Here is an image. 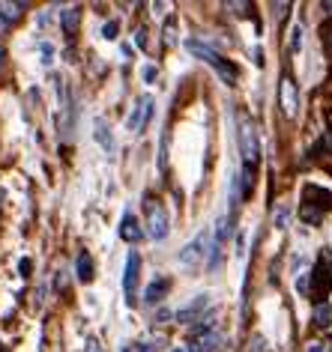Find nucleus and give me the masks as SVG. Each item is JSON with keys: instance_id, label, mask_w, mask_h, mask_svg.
<instances>
[{"instance_id": "20", "label": "nucleus", "mask_w": 332, "mask_h": 352, "mask_svg": "<svg viewBox=\"0 0 332 352\" xmlns=\"http://www.w3.org/2000/svg\"><path fill=\"white\" fill-rule=\"evenodd\" d=\"M39 57H42V60H39L42 66H51V63H54V45H51L48 39L39 42Z\"/></svg>"}, {"instance_id": "22", "label": "nucleus", "mask_w": 332, "mask_h": 352, "mask_svg": "<svg viewBox=\"0 0 332 352\" xmlns=\"http://www.w3.org/2000/svg\"><path fill=\"white\" fill-rule=\"evenodd\" d=\"M323 218V212H318V209H311V206H302V221H309V224H318Z\"/></svg>"}, {"instance_id": "33", "label": "nucleus", "mask_w": 332, "mask_h": 352, "mask_svg": "<svg viewBox=\"0 0 332 352\" xmlns=\"http://www.w3.org/2000/svg\"><path fill=\"white\" fill-rule=\"evenodd\" d=\"M309 352H323V346H320V343H311V346H309Z\"/></svg>"}, {"instance_id": "6", "label": "nucleus", "mask_w": 332, "mask_h": 352, "mask_svg": "<svg viewBox=\"0 0 332 352\" xmlns=\"http://www.w3.org/2000/svg\"><path fill=\"white\" fill-rule=\"evenodd\" d=\"M311 284H314L318 298L326 296V289L332 287V254H329V248H323L318 266H314V272H311Z\"/></svg>"}, {"instance_id": "2", "label": "nucleus", "mask_w": 332, "mask_h": 352, "mask_svg": "<svg viewBox=\"0 0 332 352\" xmlns=\"http://www.w3.org/2000/svg\"><path fill=\"white\" fill-rule=\"evenodd\" d=\"M186 48H189L191 57H198V60H204L207 66H213L216 72H218V78H222V81L228 84V87H234V84L240 81V69L234 66L231 60H225L216 48H209L207 42H200V39H186Z\"/></svg>"}, {"instance_id": "12", "label": "nucleus", "mask_w": 332, "mask_h": 352, "mask_svg": "<svg viewBox=\"0 0 332 352\" xmlns=\"http://www.w3.org/2000/svg\"><path fill=\"white\" fill-rule=\"evenodd\" d=\"M117 233H120V239L129 242V245H135V242L144 239V227H141V221H138L132 212L123 215V221H120V230Z\"/></svg>"}, {"instance_id": "1", "label": "nucleus", "mask_w": 332, "mask_h": 352, "mask_svg": "<svg viewBox=\"0 0 332 352\" xmlns=\"http://www.w3.org/2000/svg\"><path fill=\"white\" fill-rule=\"evenodd\" d=\"M237 140H240V155H242V195H249L251 186H255V170H258V158H260L258 129L249 113H240V120H237Z\"/></svg>"}, {"instance_id": "3", "label": "nucleus", "mask_w": 332, "mask_h": 352, "mask_svg": "<svg viewBox=\"0 0 332 352\" xmlns=\"http://www.w3.org/2000/svg\"><path fill=\"white\" fill-rule=\"evenodd\" d=\"M209 248H213V233L209 230H200L195 239H191L186 248L180 251V266H186V269H198L204 260H209Z\"/></svg>"}, {"instance_id": "34", "label": "nucleus", "mask_w": 332, "mask_h": 352, "mask_svg": "<svg viewBox=\"0 0 332 352\" xmlns=\"http://www.w3.org/2000/svg\"><path fill=\"white\" fill-rule=\"evenodd\" d=\"M326 48H329V54H332V30L326 33Z\"/></svg>"}, {"instance_id": "37", "label": "nucleus", "mask_w": 332, "mask_h": 352, "mask_svg": "<svg viewBox=\"0 0 332 352\" xmlns=\"http://www.w3.org/2000/svg\"><path fill=\"white\" fill-rule=\"evenodd\" d=\"M123 352H129V349H123Z\"/></svg>"}, {"instance_id": "5", "label": "nucleus", "mask_w": 332, "mask_h": 352, "mask_svg": "<svg viewBox=\"0 0 332 352\" xmlns=\"http://www.w3.org/2000/svg\"><path fill=\"white\" fill-rule=\"evenodd\" d=\"M138 280H141V257H138V251H129L123 269V296L129 307L138 302Z\"/></svg>"}, {"instance_id": "11", "label": "nucleus", "mask_w": 332, "mask_h": 352, "mask_svg": "<svg viewBox=\"0 0 332 352\" xmlns=\"http://www.w3.org/2000/svg\"><path fill=\"white\" fill-rule=\"evenodd\" d=\"M168 293H171V278L159 275V278H153L150 284L144 287V302L147 305H159L162 298H168Z\"/></svg>"}, {"instance_id": "24", "label": "nucleus", "mask_w": 332, "mask_h": 352, "mask_svg": "<svg viewBox=\"0 0 332 352\" xmlns=\"http://www.w3.org/2000/svg\"><path fill=\"white\" fill-rule=\"evenodd\" d=\"M117 30H120V21H108V24L102 28V36H105V39H117Z\"/></svg>"}, {"instance_id": "26", "label": "nucleus", "mask_w": 332, "mask_h": 352, "mask_svg": "<svg viewBox=\"0 0 332 352\" xmlns=\"http://www.w3.org/2000/svg\"><path fill=\"white\" fill-rule=\"evenodd\" d=\"M135 45H138V48H147V30H144V28L135 30Z\"/></svg>"}, {"instance_id": "27", "label": "nucleus", "mask_w": 332, "mask_h": 352, "mask_svg": "<svg viewBox=\"0 0 332 352\" xmlns=\"http://www.w3.org/2000/svg\"><path fill=\"white\" fill-rule=\"evenodd\" d=\"M296 289H300L302 296H309V275H300V278H296Z\"/></svg>"}, {"instance_id": "30", "label": "nucleus", "mask_w": 332, "mask_h": 352, "mask_svg": "<svg viewBox=\"0 0 332 352\" xmlns=\"http://www.w3.org/2000/svg\"><path fill=\"white\" fill-rule=\"evenodd\" d=\"M138 352H159V349H153V343L141 340V343H138Z\"/></svg>"}, {"instance_id": "13", "label": "nucleus", "mask_w": 332, "mask_h": 352, "mask_svg": "<svg viewBox=\"0 0 332 352\" xmlns=\"http://www.w3.org/2000/svg\"><path fill=\"white\" fill-rule=\"evenodd\" d=\"M93 140L105 149V153H114V131H111V122L105 117H96V122H93Z\"/></svg>"}, {"instance_id": "36", "label": "nucleus", "mask_w": 332, "mask_h": 352, "mask_svg": "<svg viewBox=\"0 0 332 352\" xmlns=\"http://www.w3.org/2000/svg\"><path fill=\"white\" fill-rule=\"evenodd\" d=\"M3 30H6V21H3V19H0V33H3Z\"/></svg>"}, {"instance_id": "31", "label": "nucleus", "mask_w": 332, "mask_h": 352, "mask_svg": "<svg viewBox=\"0 0 332 352\" xmlns=\"http://www.w3.org/2000/svg\"><path fill=\"white\" fill-rule=\"evenodd\" d=\"M171 352H195V346H191V343H183V346H174Z\"/></svg>"}, {"instance_id": "7", "label": "nucleus", "mask_w": 332, "mask_h": 352, "mask_svg": "<svg viewBox=\"0 0 332 352\" xmlns=\"http://www.w3.org/2000/svg\"><path fill=\"white\" fill-rule=\"evenodd\" d=\"M278 104H282V111H284L287 120H293L296 113H300V90H296V84H293L291 75H284L282 84H278Z\"/></svg>"}, {"instance_id": "21", "label": "nucleus", "mask_w": 332, "mask_h": 352, "mask_svg": "<svg viewBox=\"0 0 332 352\" xmlns=\"http://www.w3.org/2000/svg\"><path fill=\"white\" fill-rule=\"evenodd\" d=\"M300 48H302V28H300V24H293V30H291V51L296 54Z\"/></svg>"}, {"instance_id": "25", "label": "nucleus", "mask_w": 332, "mask_h": 352, "mask_svg": "<svg viewBox=\"0 0 332 352\" xmlns=\"http://www.w3.org/2000/svg\"><path fill=\"white\" fill-rule=\"evenodd\" d=\"M228 10H234V15H249V10H251V3H225Z\"/></svg>"}, {"instance_id": "9", "label": "nucleus", "mask_w": 332, "mask_h": 352, "mask_svg": "<svg viewBox=\"0 0 332 352\" xmlns=\"http://www.w3.org/2000/svg\"><path fill=\"white\" fill-rule=\"evenodd\" d=\"M207 307H209V296H207V293H200V296L191 298L189 305H183L180 311L174 314V320H177V322H198V320H200V314H204Z\"/></svg>"}, {"instance_id": "17", "label": "nucleus", "mask_w": 332, "mask_h": 352, "mask_svg": "<svg viewBox=\"0 0 332 352\" xmlns=\"http://www.w3.org/2000/svg\"><path fill=\"white\" fill-rule=\"evenodd\" d=\"M329 322H332L329 302H318V305H314V325H318V329H329Z\"/></svg>"}, {"instance_id": "38", "label": "nucleus", "mask_w": 332, "mask_h": 352, "mask_svg": "<svg viewBox=\"0 0 332 352\" xmlns=\"http://www.w3.org/2000/svg\"><path fill=\"white\" fill-rule=\"evenodd\" d=\"M0 63H3V60H0Z\"/></svg>"}, {"instance_id": "15", "label": "nucleus", "mask_w": 332, "mask_h": 352, "mask_svg": "<svg viewBox=\"0 0 332 352\" xmlns=\"http://www.w3.org/2000/svg\"><path fill=\"white\" fill-rule=\"evenodd\" d=\"M78 21H81V6H63V10H60V28L66 33H75Z\"/></svg>"}, {"instance_id": "10", "label": "nucleus", "mask_w": 332, "mask_h": 352, "mask_svg": "<svg viewBox=\"0 0 332 352\" xmlns=\"http://www.w3.org/2000/svg\"><path fill=\"white\" fill-rule=\"evenodd\" d=\"M302 206H311V209H318V212H326V209L332 206V195L326 188H320V186H305L302 188Z\"/></svg>"}, {"instance_id": "14", "label": "nucleus", "mask_w": 332, "mask_h": 352, "mask_svg": "<svg viewBox=\"0 0 332 352\" xmlns=\"http://www.w3.org/2000/svg\"><path fill=\"white\" fill-rule=\"evenodd\" d=\"M75 275L81 284H90L93 275H96V269H93V257H90V251H78V257H75Z\"/></svg>"}, {"instance_id": "29", "label": "nucleus", "mask_w": 332, "mask_h": 352, "mask_svg": "<svg viewBox=\"0 0 332 352\" xmlns=\"http://www.w3.org/2000/svg\"><path fill=\"white\" fill-rule=\"evenodd\" d=\"M87 352H102V343L96 338H90V340H87Z\"/></svg>"}, {"instance_id": "18", "label": "nucleus", "mask_w": 332, "mask_h": 352, "mask_svg": "<svg viewBox=\"0 0 332 352\" xmlns=\"http://www.w3.org/2000/svg\"><path fill=\"white\" fill-rule=\"evenodd\" d=\"M24 12V6L21 3H10V0H0V19H3L6 24H12V21H19V15Z\"/></svg>"}, {"instance_id": "19", "label": "nucleus", "mask_w": 332, "mask_h": 352, "mask_svg": "<svg viewBox=\"0 0 332 352\" xmlns=\"http://www.w3.org/2000/svg\"><path fill=\"white\" fill-rule=\"evenodd\" d=\"M162 39H165V45H168V48H174V45L180 42V36H177V19H174V15H171L168 21H165V28H162Z\"/></svg>"}, {"instance_id": "8", "label": "nucleus", "mask_w": 332, "mask_h": 352, "mask_svg": "<svg viewBox=\"0 0 332 352\" xmlns=\"http://www.w3.org/2000/svg\"><path fill=\"white\" fill-rule=\"evenodd\" d=\"M153 108H156V99L153 96H141V99L135 102V108H132V113H129V120H126V129L129 131H144V126L150 122V117H153Z\"/></svg>"}, {"instance_id": "28", "label": "nucleus", "mask_w": 332, "mask_h": 352, "mask_svg": "<svg viewBox=\"0 0 332 352\" xmlns=\"http://www.w3.org/2000/svg\"><path fill=\"white\" fill-rule=\"evenodd\" d=\"M287 224V209H278V215H276V227H284Z\"/></svg>"}, {"instance_id": "23", "label": "nucleus", "mask_w": 332, "mask_h": 352, "mask_svg": "<svg viewBox=\"0 0 332 352\" xmlns=\"http://www.w3.org/2000/svg\"><path fill=\"white\" fill-rule=\"evenodd\" d=\"M156 75H159V69H156L153 63H144V69H141V78H144V84H153V81H156Z\"/></svg>"}, {"instance_id": "32", "label": "nucleus", "mask_w": 332, "mask_h": 352, "mask_svg": "<svg viewBox=\"0 0 332 352\" xmlns=\"http://www.w3.org/2000/svg\"><path fill=\"white\" fill-rule=\"evenodd\" d=\"M19 269H21V275H28V272H30V260H21Z\"/></svg>"}, {"instance_id": "16", "label": "nucleus", "mask_w": 332, "mask_h": 352, "mask_svg": "<svg viewBox=\"0 0 332 352\" xmlns=\"http://www.w3.org/2000/svg\"><path fill=\"white\" fill-rule=\"evenodd\" d=\"M222 343H225V334L213 329L209 334H204V338H200V343L195 346V352H218V349H222Z\"/></svg>"}, {"instance_id": "35", "label": "nucleus", "mask_w": 332, "mask_h": 352, "mask_svg": "<svg viewBox=\"0 0 332 352\" xmlns=\"http://www.w3.org/2000/svg\"><path fill=\"white\" fill-rule=\"evenodd\" d=\"M323 10H326V15L332 19V3H323Z\"/></svg>"}, {"instance_id": "4", "label": "nucleus", "mask_w": 332, "mask_h": 352, "mask_svg": "<svg viewBox=\"0 0 332 352\" xmlns=\"http://www.w3.org/2000/svg\"><path fill=\"white\" fill-rule=\"evenodd\" d=\"M147 236H150L153 242H165L168 239V233H171V215H168V209H165L159 200H150L147 204Z\"/></svg>"}]
</instances>
